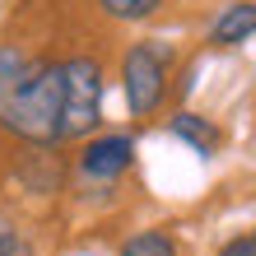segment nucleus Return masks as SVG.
<instances>
[{"mask_svg": "<svg viewBox=\"0 0 256 256\" xmlns=\"http://www.w3.org/2000/svg\"><path fill=\"white\" fill-rule=\"evenodd\" d=\"M256 38V0H233V5H224L214 14V24H210V33L205 42L214 52H233V47H242V42Z\"/></svg>", "mask_w": 256, "mask_h": 256, "instance_id": "nucleus-6", "label": "nucleus"}, {"mask_svg": "<svg viewBox=\"0 0 256 256\" xmlns=\"http://www.w3.org/2000/svg\"><path fill=\"white\" fill-rule=\"evenodd\" d=\"M172 70H177V47L168 38H144L130 42L122 52V94H126V112L135 122H149L172 94Z\"/></svg>", "mask_w": 256, "mask_h": 256, "instance_id": "nucleus-2", "label": "nucleus"}, {"mask_svg": "<svg viewBox=\"0 0 256 256\" xmlns=\"http://www.w3.org/2000/svg\"><path fill=\"white\" fill-rule=\"evenodd\" d=\"M19 182L33 191V196H52V191H61L66 168H61V158H56V149L28 144V154L19 158Z\"/></svg>", "mask_w": 256, "mask_h": 256, "instance_id": "nucleus-7", "label": "nucleus"}, {"mask_svg": "<svg viewBox=\"0 0 256 256\" xmlns=\"http://www.w3.org/2000/svg\"><path fill=\"white\" fill-rule=\"evenodd\" d=\"M116 256H182V247L168 228H144V233H130Z\"/></svg>", "mask_w": 256, "mask_h": 256, "instance_id": "nucleus-8", "label": "nucleus"}, {"mask_svg": "<svg viewBox=\"0 0 256 256\" xmlns=\"http://www.w3.org/2000/svg\"><path fill=\"white\" fill-rule=\"evenodd\" d=\"M0 130L19 144H61V56H42L14 80H0Z\"/></svg>", "mask_w": 256, "mask_h": 256, "instance_id": "nucleus-1", "label": "nucleus"}, {"mask_svg": "<svg viewBox=\"0 0 256 256\" xmlns=\"http://www.w3.org/2000/svg\"><path fill=\"white\" fill-rule=\"evenodd\" d=\"M102 94H108V74L94 52L61 56V144L88 140L102 126Z\"/></svg>", "mask_w": 256, "mask_h": 256, "instance_id": "nucleus-3", "label": "nucleus"}, {"mask_svg": "<svg viewBox=\"0 0 256 256\" xmlns=\"http://www.w3.org/2000/svg\"><path fill=\"white\" fill-rule=\"evenodd\" d=\"M214 256H256V228L252 233H238V238H228Z\"/></svg>", "mask_w": 256, "mask_h": 256, "instance_id": "nucleus-11", "label": "nucleus"}, {"mask_svg": "<svg viewBox=\"0 0 256 256\" xmlns=\"http://www.w3.org/2000/svg\"><path fill=\"white\" fill-rule=\"evenodd\" d=\"M191 88H196V61H186V66H182V80H177V98H186Z\"/></svg>", "mask_w": 256, "mask_h": 256, "instance_id": "nucleus-12", "label": "nucleus"}, {"mask_svg": "<svg viewBox=\"0 0 256 256\" xmlns=\"http://www.w3.org/2000/svg\"><path fill=\"white\" fill-rule=\"evenodd\" d=\"M130 168H135V135H126V130H102V135L80 140L74 177H80L84 186H116Z\"/></svg>", "mask_w": 256, "mask_h": 256, "instance_id": "nucleus-4", "label": "nucleus"}, {"mask_svg": "<svg viewBox=\"0 0 256 256\" xmlns=\"http://www.w3.org/2000/svg\"><path fill=\"white\" fill-rule=\"evenodd\" d=\"M0 256H33V238L19 228V219L0 210Z\"/></svg>", "mask_w": 256, "mask_h": 256, "instance_id": "nucleus-10", "label": "nucleus"}, {"mask_svg": "<svg viewBox=\"0 0 256 256\" xmlns=\"http://www.w3.org/2000/svg\"><path fill=\"white\" fill-rule=\"evenodd\" d=\"M102 19H112V24H144V19H154V14L168 5V0H94Z\"/></svg>", "mask_w": 256, "mask_h": 256, "instance_id": "nucleus-9", "label": "nucleus"}, {"mask_svg": "<svg viewBox=\"0 0 256 256\" xmlns=\"http://www.w3.org/2000/svg\"><path fill=\"white\" fill-rule=\"evenodd\" d=\"M168 135L182 140L191 154H200V158H214L219 149H224V126L210 122L205 112H191V108H177L168 116Z\"/></svg>", "mask_w": 256, "mask_h": 256, "instance_id": "nucleus-5", "label": "nucleus"}]
</instances>
